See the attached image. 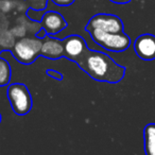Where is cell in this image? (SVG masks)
Instances as JSON below:
<instances>
[{"label":"cell","instance_id":"1","mask_svg":"<svg viewBox=\"0 0 155 155\" xmlns=\"http://www.w3.org/2000/svg\"><path fill=\"white\" fill-rule=\"evenodd\" d=\"M75 63L91 79L110 84L120 82L127 71L124 66L117 64L110 55L104 52L91 50L89 48Z\"/></svg>","mask_w":155,"mask_h":155},{"label":"cell","instance_id":"2","mask_svg":"<svg viewBox=\"0 0 155 155\" xmlns=\"http://www.w3.org/2000/svg\"><path fill=\"white\" fill-rule=\"evenodd\" d=\"M43 41L38 37H22L12 48L13 56L22 65H30L41 55Z\"/></svg>","mask_w":155,"mask_h":155},{"label":"cell","instance_id":"3","mask_svg":"<svg viewBox=\"0 0 155 155\" xmlns=\"http://www.w3.org/2000/svg\"><path fill=\"white\" fill-rule=\"evenodd\" d=\"M87 32L91 34L93 41L102 48L113 52H122L131 45V38L124 32L106 33L100 30L91 29Z\"/></svg>","mask_w":155,"mask_h":155},{"label":"cell","instance_id":"4","mask_svg":"<svg viewBox=\"0 0 155 155\" xmlns=\"http://www.w3.org/2000/svg\"><path fill=\"white\" fill-rule=\"evenodd\" d=\"M8 99L13 112L18 116L29 114L32 108V97L28 87L21 83H14L8 86Z\"/></svg>","mask_w":155,"mask_h":155},{"label":"cell","instance_id":"5","mask_svg":"<svg viewBox=\"0 0 155 155\" xmlns=\"http://www.w3.org/2000/svg\"><path fill=\"white\" fill-rule=\"evenodd\" d=\"M91 29L106 33H120L123 32V22L118 16L113 14H97L91 18L85 30Z\"/></svg>","mask_w":155,"mask_h":155},{"label":"cell","instance_id":"6","mask_svg":"<svg viewBox=\"0 0 155 155\" xmlns=\"http://www.w3.org/2000/svg\"><path fill=\"white\" fill-rule=\"evenodd\" d=\"M64 46V58L70 61H75L83 55L85 51L88 49L86 41L80 35H69L63 39Z\"/></svg>","mask_w":155,"mask_h":155},{"label":"cell","instance_id":"7","mask_svg":"<svg viewBox=\"0 0 155 155\" xmlns=\"http://www.w3.org/2000/svg\"><path fill=\"white\" fill-rule=\"evenodd\" d=\"M134 50L138 58L144 61L155 60V35L142 34L134 41Z\"/></svg>","mask_w":155,"mask_h":155},{"label":"cell","instance_id":"8","mask_svg":"<svg viewBox=\"0 0 155 155\" xmlns=\"http://www.w3.org/2000/svg\"><path fill=\"white\" fill-rule=\"evenodd\" d=\"M41 28L46 31L47 35H55L63 31L67 27V22L58 12L49 11L46 12L41 17Z\"/></svg>","mask_w":155,"mask_h":155},{"label":"cell","instance_id":"9","mask_svg":"<svg viewBox=\"0 0 155 155\" xmlns=\"http://www.w3.org/2000/svg\"><path fill=\"white\" fill-rule=\"evenodd\" d=\"M41 55L44 58H50V60H58V58H64L63 41L47 35L45 38H43Z\"/></svg>","mask_w":155,"mask_h":155},{"label":"cell","instance_id":"10","mask_svg":"<svg viewBox=\"0 0 155 155\" xmlns=\"http://www.w3.org/2000/svg\"><path fill=\"white\" fill-rule=\"evenodd\" d=\"M143 138L146 155H155V123H149L144 127Z\"/></svg>","mask_w":155,"mask_h":155},{"label":"cell","instance_id":"11","mask_svg":"<svg viewBox=\"0 0 155 155\" xmlns=\"http://www.w3.org/2000/svg\"><path fill=\"white\" fill-rule=\"evenodd\" d=\"M12 70L10 64L2 58H0V86H5L10 83Z\"/></svg>","mask_w":155,"mask_h":155},{"label":"cell","instance_id":"12","mask_svg":"<svg viewBox=\"0 0 155 155\" xmlns=\"http://www.w3.org/2000/svg\"><path fill=\"white\" fill-rule=\"evenodd\" d=\"M16 43V37L13 35L11 30H0V47L5 49H12Z\"/></svg>","mask_w":155,"mask_h":155},{"label":"cell","instance_id":"13","mask_svg":"<svg viewBox=\"0 0 155 155\" xmlns=\"http://www.w3.org/2000/svg\"><path fill=\"white\" fill-rule=\"evenodd\" d=\"M15 8L14 0H0V11L2 13H8Z\"/></svg>","mask_w":155,"mask_h":155},{"label":"cell","instance_id":"14","mask_svg":"<svg viewBox=\"0 0 155 155\" xmlns=\"http://www.w3.org/2000/svg\"><path fill=\"white\" fill-rule=\"evenodd\" d=\"M11 32L13 33V35L15 37H18V38H22L25 37L27 33V28L24 26V25H17V26L13 27L11 29Z\"/></svg>","mask_w":155,"mask_h":155},{"label":"cell","instance_id":"15","mask_svg":"<svg viewBox=\"0 0 155 155\" xmlns=\"http://www.w3.org/2000/svg\"><path fill=\"white\" fill-rule=\"evenodd\" d=\"M47 74L50 75L51 78H53L54 80L61 81L63 79V75L61 74L58 71H55V70H53V69H48V70H47Z\"/></svg>","mask_w":155,"mask_h":155},{"label":"cell","instance_id":"16","mask_svg":"<svg viewBox=\"0 0 155 155\" xmlns=\"http://www.w3.org/2000/svg\"><path fill=\"white\" fill-rule=\"evenodd\" d=\"M55 5H61V7H68L74 2V0H52Z\"/></svg>","mask_w":155,"mask_h":155},{"label":"cell","instance_id":"17","mask_svg":"<svg viewBox=\"0 0 155 155\" xmlns=\"http://www.w3.org/2000/svg\"><path fill=\"white\" fill-rule=\"evenodd\" d=\"M16 8H17L18 11H26L28 5H27V3L25 2V1H22V0H18V1H15V9Z\"/></svg>","mask_w":155,"mask_h":155},{"label":"cell","instance_id":"18","mask_svg":"<svg viewBox=\"0 0 155 155\" xmlns=\"http://www.w3.org/2000/svg\"><path fill=\"white\" fill-rule=\"evenodd\" d=\"M110 1L117 3V5H125V3H129L131 0H110Z\"/></svg>","mask_w":155,"mask_h":155},{"label":"cell","instance_id":"19","mask_svg":"<svg viewBox=\"0 0 155 155\" xmlns=\"http://www.w3.org/2000/svg\"><path fill=\"white\" fill-rule=\"evenodd\" d=\"M0 122H1V114H0Z\"/></svg>","mask_w":155,"mask_h":155}]
</instances>
